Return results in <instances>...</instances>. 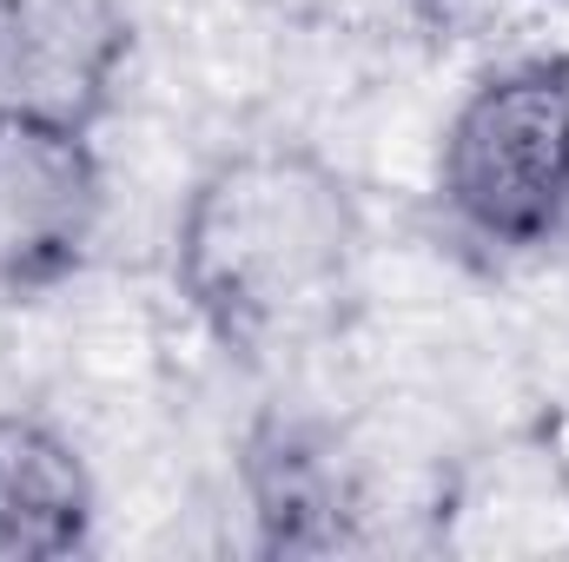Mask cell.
<instances>
[{"mask_svg": "<svg viewBox=\"0 0 569 562\" xmlns=\"http://www.w3.org/2000/svg\"><path fill=\"white\" fill-rule=\"evenodd\" d=\"M172 279L206 338L239 364L305 358L358 311L365 212L311 145H239L192 179Z\"/></svg>", "mask_w": 569, "mask_h": 562, "instance_id": "cell-1", "label": "cell"}, {"mask_svg": "<svg viewBox=\"0 0 569 562\" xmlns=\"http://www.w3.org/2000/svg\"><path fill=\"white\" fill-rule=\"evenodd\" d=\"M437 205L490 259L569 232V53H523L483 73L437 145Z\"/></svg>", "mask_w": 569, "mask_h": 562, "instance_id": "cell-2", "label": "cell"}, {"mask_svg": "<svg viewBox=\"0 0 569 562\" xmlns=\"http://www.w3.org/2000/svg\"><path fill=\"white\" fill-rule=\"evenodd\" d=\"M107 219V165L87 127L0 113V298L67 284Z\"/></svg>", "mask_w": 569, "mask_h": 562, "instance_id": "cell-3", "label": "cell"}, {"mask_svg": "<svg viewBox=\"0 0 569 562\" xmlns=\"http://www.w3.org/2000/svg\"><path fill=\"white\" fill-rule=\"evenodd\" d=\"M127 0H0V113L100 127L133 67Z\"/></svg>", "mask_w": 569, "mask_h": 562, "instance_id": "cell-4", "label": "cell"}, {"mask_svg": "<svg viewBox=\"0 0 569 562\" xmlns=\"http://www.w3.org/2000/svg\"><path fill=\"white\" fill-rule=\"evenodd\" d=\"M239 483L266 556H338L365 536V476L331 423L259 418L239 450Z\"/></svg>", "mask_w": 569, "mask_h": 562, "instance_id": "cell-5", "label": "cell"}, {"mask_svg": "<svg viewBox=\"0 0 569 562\" xmlns=\"http://www.w3.org/2000/svg\"><path fill=\"white\" fill-rule=\"evenodd\" d=\"M93 470L47 418L0 411V556L47 562L93 543Z\"/></svg>", "mask_w": 569, "mask_h": 562, "instance_id": "cell-6", "label": "cell"}, {"mask_svg": "<svg viewBox=\"0 0 569 562\" xmlns=\"http://www.w3.org/2000/svg\"><path fill=\"white\" fill-rule=\"evenodd\" d=\"M550 7H563V0H405V13L443 47L497 40V33H510V27H523V20H537Z\"/></svg>", "mask_w": 569, "mask_h": 562, "instance_id": "cell-7", "label": "cell"}, {"mask_svg": "<svg viewBox=\"0 0 569 562\" xmlns=\"http://www.w3.org/2000/svg\"><path fill=\"white\" fill-rule=\"evenodd\" d=\"M543 463H550V476H557V490L569 496V398L543 418Z\"/></svg>", "mask_w": 569, "mask_h": 562, "instance_id": "cell-8", "label": "cell"}]
</instances>
